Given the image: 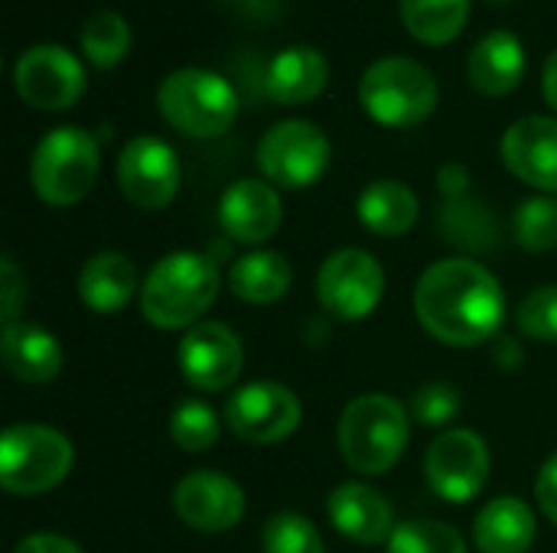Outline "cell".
<instances>
[{
    "label": "cell",
    "instance_id": "obj_40",
    "mask_svg": "<svg viewBox=\"0 0 557 553\" xmlns=\"http://www.w3.org/2000/svg\"><path fill=\"white\" fill-rule=\"evenodd\" d=\"M228 7H235L238 13L245 16H255V20H274L284 7V0H222Z\"/></svg>",
    "mask_w": 557,
    "mask_h": 553
},
{
    "label": "cell",
    "instance_id": "obj_31",
    "mask_svg": "<svg viewBox=\"0 0 557 553\" xmlns=\"http://www.w3.org/2000/svg\"><path fill=\"white\" fill-rule=\"evenodd\" d=\"M261 553H326V544L307 515L274 512L261 528Z\"/></svg>",
    "mask_w": 557,
    "mask_h": 553
},
{
    "label": "cell",
    "instance_id": "obj_42",
    "mask_svg": "<svg viewBox=\"0 0 557 553\" xmlns=\"http://www.w3.org/2000/svg\"><path fill=\"white\" fill-rule=\"evenodd\" d=\"M490 3H512V0H490Z\"/></svg>",
    "mask_w": 557,
    "mask_h": 553
},
{
    "label": "cell",
    "instance_id": "obj_34",
    "mask_svg": "<svg viewBox=\"0 0 557 553\" xmlns=\"http://www.w3.org/2000/svg\"><path fill=\"white\" fill-rule=\"evenodd\" d=\"M516 329L532 342L557 345V284L535 287L522 297L516 310Z\"/></svg>",
    "mask_w": 557,
    "mask_h": 553
},
{
    "label": "cell",
    "instance_id": "obj_36",
    "mask_svg": "<svg viewBox=\"0 0 557 553\" xmlns=\"http://www.w3.org/2000/svg\"><path fill=\"white\" fill-rule=\"evenodd\" d=\"M535 499L542 515L557 528V450L542 463L539 479H535Z\"/></svg>",
    "mask_w": 557,
    "mask_h": 553
},
{
    "label": "cell",
    "instance_id": "obj_15",
    "mask_svg": "<svg viewBox=\"0 0 557 553\" xmlns=\"http://www.w3.org/2000/svg\"><path fill=\"white\" fill-rule=\"evenodd\" d=\"M245 489L219 469H193L173 486L176 518L199 535H225L245 518Z\"/></svg>",
    "mask_w": 557,
    "mask_h": 553
},
{
    "label": "cell",
    "instance_id": "obj_25",
    "mask_svg": "<svg viewBox=\"0 0 557 553\" xmlns=\"http://www.w3.org/2000/svg\"><path fill=\"white\" fill-rule=\"evenodd\" d=\"M294 284L290 261L281 251H248L228 267V290L248 306H271L287 297Z\"/></svg>",
    "mask_w": 557,
    "mask_h": 553
},
{
    "label": "cell",
    "instance_id": "obj_8",
    "mask_svg": "<svg viewBox=\"0 0 557 553\" xmlns=\"http://www.w3.org/2000/svg\"><path fill=\"white\" fill-rule=\"evenodd\" d=\"M333 147L323 127L304 117L277 121L258 143V169L277 189H310L330 169Z\"/></svg>",
    "mask_w": 557,
    "mask_h": 553
},
{
    "label": "cell",
    "instance_id": "obj_1",
    "mask_svg": "<svg viewBox=\"0 0 557 553\" xmlns=\"http://www.w3.org/2000/svg\"><path fill=\"white\" fill-rule=\"evenodd\" d=\"M421 329L450 349L493 345L506 323V293L493 271L470 257L434 261L414 284Z\"/></svg>",
    "mask_w": 557,
    "mask_h": 553
},
{
    "label": "cell",
    "instance_id": "obj_18",
    "mask_svg": "<svg viewBox=\"0 0 557 553\" xmlns=\"http://www.w3.org/2000/svg\"><path fill=\"white\" fill-rule=\"evenodd\" d=\"M326 515L346 541L362 548L388 544L398 528L392 502L366 482H339L326 499Z\"/></svg>",
    "mask_w": 557,
    "mask_h": 553
},
{
    "label": "cell",
    "instance_id": "obj_14",
    "mask_svg": "<svg viewBox=\"0 0 557 553\" xmlns=\"http://www.w3.org/2000/svg\"><path fill=\"white\" fill-rule=\"evenodd\" d=\"M176 365L189 388L219 394L238 381L245 368V345L232 326L219 319H202L183 332L176 345Z\"/></svg>",
    "mask_w": 557,
    "mask_h": 553
},
{
    "label": "cell",
    "instance_id": "obj_16",
    "mask_svg": "<svg viewBox=\"0 0 557 553\" xmlns=\"http://www.w3.org/2000/svg\"><path fill=\"white\" fill-rule=\"evenodd\" d=\"M284 222V202L277 186L258 176L235 179L219 199V225L228 241L258 248L277 235Z\"/></svg>",
    "mask_w": 557,
    "mask_h": 553
},
{
    "label": "cell",
    "instance_id": "obj_41",
    "mask_svg": "<svg viewBox=\"0 0 557 553\" xmlns=\"http://www.w3.org/2000/svg\"><path fill=\"white\" fill-rule=\"evenodd\" d=\"M542 95H545L548 108L557 114V49L548 55V62L542 68Z\"/></svg>",
    "mask_w": 557,
    "mask_h": 553
},
{
    "label": "cell",
    "instance_id": "obj_9",
    "mask_svg": "<svg viewBox=\"0 0 557 553\" xmlns=\"http://www.w3.org/2000/svg\"><path fill=\"white\" fill-rule=\"evenodd\" d=\"M385 297V267L362 248L333 251L317 271V300L339 323L369 319Z\"/></svg>",
    "mask_w": 557,
    "mask_h": 553
},
{
    "label": "cell",
    "instance_id": "obj_19",
    "mask_svg": "<svg viewBox=\"0 0 557 553\" xmlns=\"http://www.w3.org/2000/svg\"><path fill=\"white\" fill-rule=\"evenodd\" d=\"M330 81V62L313 46H290L268 59L261 72V91L274 104H307L323 95Z\"/></svg>",
    "mask_w": 557,
    "mask_h": 553
},
{
    "label": "cell",
    "instance_id": "obj_10",
    "mask_svg": "<svg viewBox=\"0 0 557 553\" xmlns=\"http://www.w3.org/2000/svg\"><path fill=\"white\" fill-rule=\"evenodd\" d=\"M222 420L235 440L251 447H274L297 433L304 404L281 381H251L225 401Z\"/></svg>",
    "mask_w": 557,
    "mask_h": 553
},
{
    "label": "cell",
    "instance_id": "obj_20",
    "mask_svg": "<svg viewBox=\"0 0 557 553\" xmlns=\"http://www.w3.org/2000/svg\"><path fill=\"white\" fill-rule=\"evenodd\" d=\"M0 362L10 378L23 385H49L65 365L59 339L36 323H10L0 332Z\"/></svg>",
    "mask_w": 557,
    "mask_h": 553
},
{
    "label": "cell",
    "instance_id": "obj_39",
    "mask_svg": "<svg viewBox=\"0 0 557 553\" xmlns=\"http://www.w3.org/2000/svg\"><path fill=\"white\" fill-rule=\"evenodd\" d=\"M493 365L499 372H509V375L519 372L525 365V345L519 339H512V336H499L493 342Z\"/></svg>",
    "mask_w": 557,
    "mask_h": 553
},
{
    "label": "cell",
    "instance_id": "obj_12",
    "mask_svg": "<svg viewBox=\"0 0 557 553\" xmlns=\"http://www.w3.org/2000/svg\"><path fill=\"white\" fill-rule=\"evenodd\" d=\"M16 95L36 111H69L85 95V65L55 42H36L13 65Z\"/></svg>",
    "mask_w": 557,
    "mask_h": 553
},
{
    "label": "cell",
    "instance_id": "obj_11",
    "mask_svg": "<svg viewBox=\"0 0 557 553\" xmlns=\"http://www.w3.org/2000/svg\"><path fill=\"white\" fill-rule=\"evenodd\" d=\"M493 473V456L486 440L476 430L454 427L444 430L424 456V479L431 492L450 505H467L473 502Z\"/></svg>",
    "mask_w": 557,
    "mask_h": 553
},
{
    "label": "cell",
    "instance_id": "obj_27",
    "mask_svg": "<svg viewBox=\"0 0 557 553\" xmlns=\"http://www.w3.org/2000/svg\"><path fill=\"white\" fill-rule=\"evenodd\" d=\"M398 10L405 29L424 46L454 42L470 20V0H398Z\"/></svg>",
    "mask_w": 557,
    "mask_h": 553
},
{
    "label": "cell",
    "instance_id": "obj_6",
    "mask_svg": "<svg viewBox=\"0 0 557 553\" xmlns=\"http://www.w3.org/2000/svg\"><path fill=\"white\" fill-rule=\"evenodd\" d=\"M75 466L72 440L46 424H13L0 437V489L36 499L59 489Z\"/></svg>",
    "mask_w": 557,
    "mask_h": 553
},
{
    "label": "cell",
    "instance_id": "obj_28",
    "mask_svg": "<svg viewBox=\"0 0 557 553\" xmlns=\"http://www.w3.org/2000/svg\"><path fill=\"white\" fill-rule=\"evenodd\" d=\"M131 42H134L131 23L117 10H108V7L85 16V23L78 29V46H82L85 59L101 72L117 68L127 59Z\"/></svg>",
    "mask_w": 557,
    "mask_h": 553
},
{
    "label": "cell",
    "instance_id": "obj_2",
    "mask_svg": "<svg viewBox=\"0 0 557 553\" xmlns=\"http://www.w3.org/2000/svg\"><path fill=\"white\" fill-rule=\"evenodd\" d=\"M222 290L219 264L199 251H173L160 257L140 287V316L160 332H186L212 310Z\"/></svg>",
    "mask_w": 557,
    "mask_h": 553
},
{
    "label": "cell",
    "instance_id": "obj_22",
    "mask_svg": "<svg viewBox=\"0 0 557 553\" xmlns=\"http://www.w3.org/2000/svg\"><path fill=\"white\" fill-rule=\"evenodd\" d=\"M467 78L486 98L512 95L525 78V46L512 29L486 33L467 55Z\"/></svg>",
    "mask_w": 557,
    "mask_h": 553
},
{
    "label": "cell",
    "instance_id": "obj_35",
    "mask_svg": "<svg viewBox=\"0 0 557 553\" xmlns=\"http://www.w3.org/2000/svg\"><path fill=\"white\" fill-rule=\"evenodd\" d=\"M23 306H26V277H23L20 264L10 254H3L0 257V313H3L0 319H3V326L20 323Z\"/></svg>",
    "mask_w": 557,
    "mask_h": 553
},
{
    "label": "cell",
    "instance_id": "obj_21",
    "mask_svg": "<svg viewBox=\"0 0 557 553\" xmlns=\"http://www.w3.org/2000/svg\"><path fill=\"white\" fill-rule=\"evenodd\" d=\"M140 277L137 267L127 254L121 251H98L91 254L78 277H75V293L85 303V310L98 316H114L121 313L134 297H140Z\"/></svg>",
    "mask_w": 557,
    "mask_h": 553
},
{
    "label": "cell",
    "instance_id": "obj_26",
    "mask_svg": "<svg viewBox=\"0 0 557 553\" xmlns=\"http://www.w3.org/2000/svg\"><path fill=\"white\" fill-rule=\"evenodd\" d=\"M437 231L447 244L467 251V254H490L503 244L499 218L473 196L444 202L437 212Z\"/></svg>",
    "mask_w": 557,
    "mask_h": 553
},
{
    "label": "cell",
    "instance_id": "obj_38",
    "mask_svg": "<svg viewBox=\"0 0 557 553\" xmlns=\"http://www.w3.org/2000/svg\"><path fill=\"white\" fill-rule=\"evenodd\" d=\"M13 553H85L72 538H65V535H49V531H42V535H26V538H20L16 541V548Z\"/></svg>",
    "mask_w": 557,
    "mask_h": 553
},
{
    "label": "cell",
    "instance_id": "obj_37",
    "mask_svg": "<svg viewBox=\"0 0 557 553\" xmlns=\"http://www.w3.org/2000/svg\"><path fill=\"white\" fill-rule=\"evenodd\" d=\"M470 186H473V176H470V169L463 163H444L437 169V192L444 196V202L467 199Z\"/></svg>",
    "mask_w": 557,
    "mask_h": 553
},
{
    "label": "cell",
    "instance_id": "obj_5",
    "mask_svg": "<svg viewBox=\"0 0 557 553\" xmlns=\"http://www.w3.org/2000/svg\"><path fill=\"white\" fill-rule=\"evenodd\" d=\"M157 108L173 130L196 140H212L235 124L238 91L225 75L199 65H186L160 81Z\"/></svg>",
    "mask_w": 557,
    "mask_h": 553
},
{
    "label": "cell",
    "instance_id": "obj_13",
    "mask_svg": "<svg viewBox=\"0 0 557 553\" xmlns=\"http://www.w3.org/2000/svg\"><path fill=\"white\" fill-rule=\"evenodd\" d=\"M180 183H183L180 156L166 140H160L153 134H140L121 147L117 189L134 209H140V212L166 209L176 199Z\"/></svg>",
    "mask_w": 557,
    "mask_h": 553
},
{
    "label": "cell",
    "instance_id": "obj_29",
    "mask_svg": "<svg viewBox=\"0 0 557 553\" xmlns=\"http://www.w3.org/2000/svg\"><path fill=\"white\" fill-rule=\"evenodd\" d=\"M512 238L519 248L532 254L557 251V199L555 196H532L516 205L512 212Z\"/></svg>",
    "mask_w": 557,
    "mask_h": 553
},
{
    "label": "cell",
    "instance_id": "obj_4",
    "mask_svg": "<svg viewBox=\"0 0 557 553\" xmlns=\"http://www.w3.org/2000/svg\"><path fill=\"white\" fill-rule=\"evenodd\" d=\"M441 101L434 72L411 55H385L359 78V104L382 127H418Z\"/></svg>",
    "mask_w": 557,
    "mask_h": 553
},
{
    "label": "cell",
    "instance_id": "obj_7",
    "mask_svg": "<svg viewBox=\"0 0 557 553\" xmlns=\"http://www.w3.org/2000/svg\"><path fill=\"white\" fill-rule=\"evenodd\" d=\"M101 169L98 137L85 127H52L33 150L29 183L39 202L52 209H69L82 202Z\"/></svg>",
    "mask_w": 557,
    "mask_h": 553
},
{
    "label": "cell",
    "instance_id": "obj_23",
    "mask_svg": "<svg viewBox=\"0 0 557 553\" xmlns=\"http://www.w3.org/2000/svg\"><path fill=\"white\" fill-rule=\"evenodd\" d=\"M535 535V512L519 495H499L473 518V548L480 553H529Z\"/></svg>",
    "mask_w": 557,
    "mask_h": 553
},
{
    "label": "cell",
    "instance_id": "obj_32",
    "mask_svg": "<svg viewBox=\"0 0 557 553\" xmlns=\"http://www.w3.org/2000/svg\"><path fill=\"white\" fill-rule=\"evenodd\" d=\"M385 553H470L457 528L444 521H401L388 538Z\"/></svg>",
    "mask_w": 557,
    "mask_h": 553
},
{
    "label": "cell",
    "instance_id": "obj_3",
    "mask_svg": "<svg viewBox=\"0 0 557 553\" xmlns=\"http://www.w3.org/2000/svg\"><path fill=\"white\" fill-rule=\"evenodd\" d=\"M411 414L408 407L382 391L359 394L346 404L336 424V447L343 463L366 476H385L398 466L411 440Z\"/></svg>",
    "mask_w": 557,
    "mask_h": 553
},
{
    "label": "cell",
    "instance_id": "obj_17",
    "mask_svg": "<svg viewBox=\"0 0 557 553\" xmlns=\"http://www.w3.org/2000/svg\"><path fill=\"white\" fill-rule=\"evenodd\" d=\"M503 163L525 186L557 196V117L529 114L503 134Z\"/></svg>",
    "mask_w": 557,
    "mask_h": 553
},
{
    "label": "cell",
    "instance_id": "obj_24",
    "mask_svg": "<svg viewBox=\"0 0 557 553\" xmlns=\"http://www.w3.org/2000/svg\"><path fill=\"white\" fill-rule=\"evenodd\" d=\"M421 199L401 179H375L356 199V218L375 238H401L418 225Z\"/></svg>",
    "mask_w": 557,
    "mask_h": 553
},
{
    "label": "cell",
    "instance_id": "obj_33",
    "mask_svg": "<svg viewBox=\"0 0 557 553\" xmlns=\"http://www.w3.org/2000/svg\"><path fill=\"white\" fill-rule=\"evenodd\" d=\"M463 411V394L450 381H428L411 394L408 414L418 427L428 430H447Z\"/></svg>",
    "mask_w": 557,
    "mask_h": 553
},
{
    "label": "cell",
    "instance_id": "obj_30",
    "mask_svg": "<svg viewBox=\"0 0 557 553\" xmlns=\"http://www.w3.org/2000/svg\"><path fill=\"white\" fill-rule=\"evenodd\" d=\"M222 437V420L206 401H180L170 414V440L183 453H209Z\"/></svg>",
    "mask_w": 557,
    "mask_h": 553
}]
</instances>
